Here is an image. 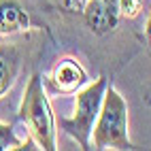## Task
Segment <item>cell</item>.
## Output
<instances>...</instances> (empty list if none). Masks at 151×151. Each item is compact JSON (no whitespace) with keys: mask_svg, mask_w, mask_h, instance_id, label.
<instances>
[{"mask_svg":"<svg viewBox=\"0 0 151 151\" xmlns=\"http://www.w3.org/2000/svg\"><path fill=\"white\" fill-rule=\"evenodd\" d=\"M17 119L26 128L28 138L34 140L36 149L55 151L58 149V124L51 102H49L45 81L41 73H32L26 83Z\"/></svg>","mask_w":151,"mask_h":151,"instance_id":"1","label":"cell"},{"mask_svg":"<svg viewBox=\"0 0 151 151\" xmlns=\"http://www.w3.org/2000/svg\"><path fill=\"white\" fill-rule=\"evenodd\" d=\"M130 111L122 92L109 83L104 98L100 104V113L92 132V149L98 151H126L134 149L130 140Z\"/></svg>","mask_w":151,"mask_h":151,"instance_id":"2","label":"cell"},{"mask_svg":"<svg viewBox=\"0 0 151 151\" xmlns=\"http://www.w3.org/2000/svg\"><path fill=\"white\" fill-rule=\"evenodd\" d=\"M109 85V77L100 75L94 81H89L75 94V109L70 117H55L58 130H62L64 134L79 145V149H92V132H94V124L100 113V104L104 98V89Z\"/></svg>","mask_w":151,"mask_h":151,"instance_id":"3","label":"cell"},{"mask_svg":"<svg viewBox=\"0 0 151 151\" xmlns=\"http://www.w3.org/2000/svg\"><path fill=\"white\" fill-rule=\"evenodd\" d=\"M87 81H89V75H87L85 66L73 55L60 58L47 75L49 89L60 96H75Z\"/></svg>","mask_w":151,"mask_h":151,"instance_id":"4","label":"cell"},{"mask_svg":"<svg viewBox=\"0 0 151 151\" xmlns=\"http://www.w3.org/2000/svg\"><path fill=\"white\" fill-rule=\"evenodd\" d=\"M81 15H83L85 26L89 28V32L96 36L111 34L119 24L115 0H85Z\"/></svg>","mask_w":151,"mask_h":151,"instance_id":"5","label":"cell"},{"mask_svg":"<svg viewBox=\"0 0 151 151\" xmlns=\"http://www.w3.org/2000/svg\"><path fill=\"white\" fill-rule=\"evenodd\" d=\"M34 28V17L24 0H0V36L24 34Z\"/></svg>","mask_w":151,"mask_h":151,"instance_id":"6","label":"cell"},{"mask_svg":"<svg viewBox=\"0 0 151 151\" xmlns=\"http://www.w3.org/2000/svg\"><path fill=\"white\" fill-rule=\"evenodd\" d=\"M22 51L11 43H0V98L15 87L22 73Z\"/></svg>","mask_w":151,"mask_h":151,"instance_id":"7","label":"cell"},{"mask_svg":"<svg viewBox=\"0 0 151 151\" xmlns=\"http://www.w3.org/2000/svg\"><path fill=\"white\" fill-rule=\"evenodd\" d=\"M15 149H36L32 138H19L13 124L0 122V151H15Z\"/></svg>","mask_w":151,"mask_h":151,"instance_id":"8","label":"cell"},{"mask_svg":"<svg viewBox=\"0 0 151 151\" xmlns=\"http://www.w3.org/2000/svg\"><path fill=\"white\" fill-rule=\"evenodd\" d=\"M119 19H136L145 9V0H115Z\"/></svg>","mask_w":151,"mask_h":151,"instance_id":"9","label":"cell"},{"mask_svg":"<svg viewBox=\"0 0 151 151\" xmlns=\"http://www.w3.org/2000/svg\"><path fill=\"white\" fill-rule=\"evenodd\" d=\"M60 2H62V6L66 11H70V13H81L85 0H60Z\"/></svg>","mask_w":151,"mask_h":151,"instance_id":"10","label":"cell"},{"mask_svg":"<svg viewBox=\"0 0 151 151\" xmlns=\"http://www.w3.org/2000/svg\"><path fill=\"white\" fill-rule=\"evenodd\" d=\"M143 34H145V41H147V47H149V51H151V9H149V13H147V17H145Z\"/></svg>","mask_w":151,"mask_h":151,"instance_id":"11","label":"cell"},{"mask_svg":"<svg viewBox=\"0 0 151 151\" xmlns=\"http://www.w3.org/2000/svg\"><path fill=\"white\" fill-rule=\"evenodd\" d=\"M145 102H147V104H151V89H149V94H147V98H145Z\"/></svg>","mask_w":151,"mask_h":151,"instance_id":"12","label":"cell"}]
</instances>
